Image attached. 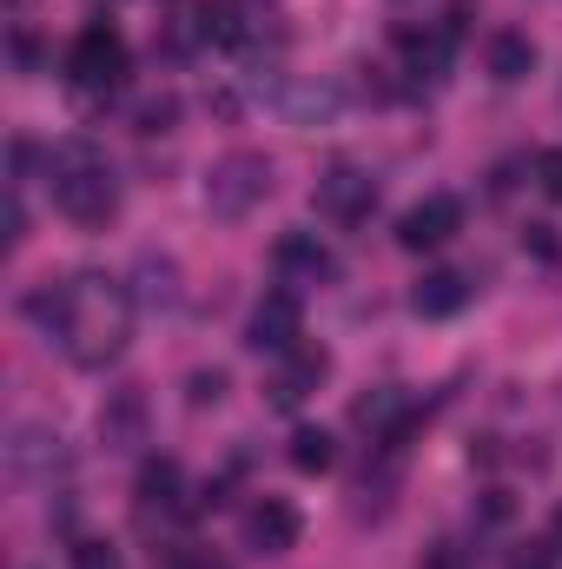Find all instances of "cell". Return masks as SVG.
Returning <instances> with one entry per match:
<instances>
[{
    "instance_id": "22",
    "label": "cell",
    "mask_w": 562,
    "mask_h": 569,
    "mask_svg": "<svg viewBox=\"0 0 562 569\" xmlns=\"http://www.w3.org/2000/svg\"><path fill=\"white\" fill-rule=\"evenodd\" d=\"M510 569H556V550H543V543H523V550L510 557Z\"/></svg>"
},
{
    "instance_id": "20",
    "label": "cell",
    "mask_w": 562,
    "mask_h": 569,
    "mask_svg": "<svg viewBox=\"0 0 562 569\" xmlns=\"http://www.w3.org/2000/svg\"><path fill=\"white\" fill-rule=\"evenodd\" d=\"M225 398V371H199L192 378V405H219Z\"/></svg>"
},
{
    "instance_id": "15",
    "label": "cell",
    "mask_w": 562,
    "mask_h": 569,
    "mask_svg": "<svg viewBox=\"0 0 562 569\" xmlns=\"http://www.w3.org/2000/svg\"><path fill=\"white\" fill-rule=\"evenodd\" d=\"M338 463V443H331V430L324 425H298L291 430V470H304V477H324Z\"/></svg>"
},
{
    "instance_id": "1",
    "label": "cell",
    "mask_w": 562,
    "mask_h": 569,
    "mask_svg": "<svg viewBox=\"0 0 562 569\" xmlns=\"http://www.w3.org/2000/svg\"><path fill=\"white\" fill-rule=\"evenodd\" d=\"M27 318L80 365V371H100L127 351L133 338V291L107 272H73L60 284H40L27 298Z\"/></svg>"
},
{
    "instance_id": "18",
    "label": "cell",
    "mask_w": 562,
    "mask_h": 569,
    "mask_svg": "<svg viewBox=\"0 0 562 569\" xmlns=\"http://www.w3.org/2000/svg\"><path fill=\"white\" fill-rule=\"evenodd\" d=\"M73 569H120L113 543H73Z\"/></svg>"
},
{
    "instance_id": "2",
    "label": "cell",
    "mask_w": 562,
    "mask_h": 569,
    "mask_svg": "<svg viewBox=\"0 0 562 569\" xmlns=\"http://www.w3.org/2000/svg\"><path fill=\"white\" fill-rule=\"evenodd\" d=\"M53 206L73 226H107L120 212V179L87 140H67L53 152Z\"/></svg>"
},
{
    "instance_id": "5",
    "label": "cell",
    "mask_w": 562,
    "mask_h": 569,
    "mask_svg": "<svg viewBox=\"0 0 562 569\" xmlns=\"http://www.w3.org/2000/svg\"><path fill=\"white\" fill-rule=\"evenodd\" d=\"M371 206H378V179H371L364 166H331V172L318 179V212H324V219H338V226H364Z\"/></svg>"
},
{
    "instance_id": "21",
    "label": "cell",
    "mask_w": 562,
    "mask_h": 569,
    "mask_svg": "<svg viewBox=\"0 0 562 569\" xmlns=\"http://www.w3.org/2000/svg\"><path fill=\"white\" fill-rule=\"evenodd\" d=\"M165 569H225L212 550H199V543H185V550H172V563Z\"/></svg>"
},
{
    "instance_id": "8",
    "label": "cell",
    "mask_w": 562,
    "mask_h": 569,
    "mask_svg": "<svg viewBox=\"0 0 562 569\" xmlns=\"http://www.w3.org/2000/svg\"><path fill=\"white\" fill-rule=\"evenodd\" d=\"M272 266H279L284 284H331L338 279V259H331V246L318 232H284L279 246H272Z\"/></svg>"
},
{
    "instance_id": "7",
    "label": "cell",
    "mask_w": 562,
    "mask_h": 569,
    "mask_svg": "<svg viewBox=\"0 0 562 569\" xmlns=\"http://www.w3.org/2000/svg\"><path fill=\"white\" fill-rule=\"evenodd\" d=\"M324 371H331V351L298 338V345L279 358V371H272V405H279V411H298V405L324 385Z\"/></svg>"
},
{
    "instance_id": "16",
    "label": "cell",
    "mask_w": 562,
    "mask_h": 569,
    "mask_svg": "<svg viewBox=\"0 0 562 569\" xmlns=\"http://www.w3.org/2000/svg\"><path fill=\"white\" fill-rule=\"evenodd\" d=\"M530 67H536V47H530L523 33H496V40H490V73H496L503 87L530 80Z\"/></svg>"
},
{
    "instance_id": "6",
    "label": "cell",
    "mask_w": 562,
    "mask_h": 569,
    "mask_svg": "<svg viewBox=\"0 0 562 569\" xmlns=\"http://www.w3.org/2000/svg\"><path fill=\"white\" fill-rule=\"evenodd\" d=\"M298 338H304V311H298V291H265V298L252 305L245 345H252V351H272V358H284Z\"/></svg>"
},
{
    "instance_id": "19",
    "label": "cell",
    "mask_w": 562,
    "mask_h": 569,
    "mask_svg": "<svg viewBox=\"0 0 562 569\" xmlns=\"http://www.w3.org/2000/svg\"><path fill=\"white\" fill-rule=\"evenodd\" d=\"M536 179H543V192H550V199H562V146H550V152L536 159Z\"/></svg>"
},
{
    "instance_id": "9",
    "label": "cell",
    "mask_w": 562,
    "mask_h": 569,
    "mask_svg": "<svg viewBox=\"0 0 562 569\" xmlns=\"http://www.w3.org/2000/svg\"><path fill=\"white\" fill-rule=\"evenodd\" d=\"M456 226H463V206H456L450 192H430V199H418V206L398 219V246H404V252H430V246H443Z\"/></svg>"
},
{
    "instance_id": "4",
    "label": "cell",
    "mask_w": 562,
    "mask_h": 569,
    "mask_svg": "<svg viewBox=\"0 0 562 569\" xmlns=\"http://www.w3.org/2000/svg\"><path fill=\"white\" fill-rule=\"evenodd\" d=\"M120 73H127V40H120V27H107V20L80 27V40H73V53H67V80H73L80 93H107V87H120Z\"/></svg>"
},
{
    "instance_id": "11",
    "label": "cell",
    "mask_w": 562,
    "mask_h": 569,
    "mask_svg": "<svg viewBox=\"0 0 562 569\" xmlns=\"http://www.w3.org/2000/svg\"><path fill=\"white\" fill-rule=\"evenodd\" d=\"M298 530H304V517H298V503H284V497H259L252 503V517H245V543L252 550H265V557H279L298 543Z\"/></svg>"
},
{
    "instance_id": "10",
    "label": "cell",
    "mask_w": 562,
    "mask_h": 569,
    "mask_svg": "<svg viewBox=\"0 0 562 569\" xmlns=\"http://www.w3.org/2000/svg\"><path fill=\"white\" fill-rule=\"evenodd\" d=\"M140 510L145 517H192L199 510V497H185V470L172 457H159V463L140 470Z\"/></svg>"
},
{
    "instance_id": "13",
    "label": "cell",
    "mask_w": 562,
    "mask_h": 569,
    "mask_svg": "<svg viewBox=\"0 0 562 569\" xmlns=\"http://www.w3.org/2000/svg\"><path fill=\"white\" fill-rule=\"evenodd\" d=\"M411 305H418V318H450V311L470 305V279L463 272H423L418 291H411Z\"/></svg>"
},
{
    "instance_id": "17",
    "label": "cell",
    "mask_w": 562,
    "mask_h": 569,
    "mask_svg": "<svg viewBox=\"0 0 562 569\" xmlns=\"http://www.w3.org/2000/svg\"><path fill=\"white\" fill-rule=\"evenodd\" d=\"M284 113H291L298 127H318V120L338 113V93H331V87H291V93H284Z\"/></svg>"
},
{
    "instance_id": "24",
    "label": "cell",
    "mask_w": 562,
    "mask_h": 569,
    "mask_svg": "<svg viewBox=\"0 0 562 569\" xmlns=\"http://www.w3.org/2000/svg\"><path fill=\"white\" fill-rule=\"evenodd\" d=\"M556 550H562V510H556Z\"/></svg>"
},
{
    "instance_id": "3",
    "label": "cell",
    "mask_w": 562,
    "mask_h": 569,
    "mask_svg": "<svg viewBox=\"0 0 562 569\" xmlns=\"http://www.w3.org/2000/svg\"><path fill=\"white\" fill-rule=\"evenodd\" d=\"M265 192H272V159H265V152H225V159L205 172V206H212V219H245Z\"/></svg>"
},
{
    "instance_id": "14",
    "label": "cell",
    "mask_w": 562,
    "mask_h": 569,
    "mask_svg": "<svg viewBox=\"0 0 562 569\" xmlns=\"http://www.w3.org/2000/svg\"><path fill=\"white\" fill-rule=\"evenodd\" d=\"M140 425H145V405H140V391H120L107 411H100V437L113 443V450H133L140 443Z\"/></svg>"
},
{
    "instance_id": "12",
    "label": "cell",
    "mask_w": 562,
    "mask_h": 569,
    "mask_svg": "<svg viewBox=\"0 0 562 569\" xmlns=\"http://www.w3.org/2000/svg\"><path fill=\"white\" fill-rule=\"evenodd\" d=\"M351 418L371 430L378 443H398V437L411 430V418H418V411H411V398H404V391H391V385H384V391L358 398V405H351Z\"/></svg>"
},
{
    "instance_id": "23",
    "label": "cell",
    "mask_w": 562,
    "mask_h": 569,
    "mask_svg": "<svg viewBox=\"0 0 562 569\" xmlns=\"http://www.w3.org/2000/svg\"><path fill=\"white\" fill-rule=\"evenodd\" d=\"M430 569H463V563H456V550H450V543H443V550H436V557H430Z\"/></svg>"
}]
</instances>
